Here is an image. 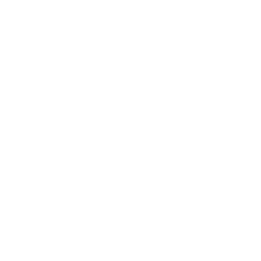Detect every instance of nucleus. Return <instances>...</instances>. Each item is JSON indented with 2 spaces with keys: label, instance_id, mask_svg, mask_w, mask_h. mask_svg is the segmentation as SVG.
I'll use <instances>...</instances> for the list:
<instances>
[]
</instances>
